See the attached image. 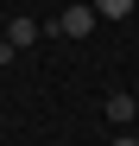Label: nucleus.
<instances>
[{
	"label": "nucleus",
	"instance_id": "20e7f679",
	"mask_svg": "<svg viewBox=\"0 0 139 146\" xmlns=\"http://www.w3.org/2000/svg\"><path fill=\"white\" fill-rule=\"evenodd\" d=\"M95 13H101V19H127V13H133V0H95Z\"/></svg>",
	"mask_w": 139,
	"mask_h": 146
},
{
	"label": "nucleus",
	"instance_id": "7ed1b4c3",
	"mask_svg": "<svg viewBox=\"0 0 139 146\" xmlns=\"http://www.w3.org/2000/svg\"><path fill=\"white\" fill-rule=\"evenodd\" d=\"M7 38L19 44V51H26V44H38V19H26V13H19V19H7Z\"/></svg>",
	"mask_w": 139,
	"mask_h": 146
},
{
	"label": "nucleus",
	"instance_id": "f03ea898",
	"mask_svg": "<svg viewBox=\"0 0 139 146\" xmlns=\"http://www.w3.org/2000/svg\"><path fill=\"white\" fill-rule=\"evenodd\" d=\"M101 114L114 121V127H133V121H139V102H133V95H127V89H114V95H108V102H101Z\"/></svg>",
	"mask_w": 139,
	"mask_h": 146
},
{
	"label": "nucleus",
	"instance_id": "f257e3e1",
	"mask_svg": "<svg viewBox=\"0 0 139 146\" xmlns=\"http://www.w3.org/2000/svg\"><path fill=\"white\" fill-rule=\"evenodd\" d=\"M95 19H101L95 0H89V7H63V13L51 19V32H57V38H89V32H95Z\"/></svg>",
	"mask_w": 139,
	"mask_h": 146
},
{
	"label": "nucleus",
	"instance_id": "39448f33",
	"mask_svg": "<svg viewBox=\"0 0 139 146\" xmlns=\"http://www.w3.org/2000/svg\"><path fill=\"white\" fill-rule=\"evenodd\" d=\"M114 146H139V140H133V133H120V140H114Z\"/></svg>",
	"mask_w": 139,
	"mask_h": 146
}]
</instances>
